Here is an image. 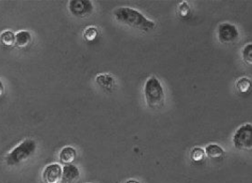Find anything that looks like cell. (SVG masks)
Masks as SVG:
<instances>
[{"label":"cell","instance_id":"cell-18","mask_svg":"<svg viewBox=\"0 0 252 183\" xmlns=\"http://www.w3.org/2000/svg\"><path fill=\"white\" fill-rule=\"evenodd\" d=\"M242 58L246 64H252V44L249 43L242 50Z\"/></svg>","mask_w":252,"mask_h":183},{"label":"cell","instance_id":"cell-7","mask_svg":"<svg viewBox=\"0 0 252 183\" xmlns=\"http://www.w3.org/2000/svg\"><path fill=\"white\" fill-rule=\"evenodd\" d=\"M63 167L61 164H51L43 170L42 180L45 183H62Z\"/></svg>","mask_w":252,"mask_h":183},{"label":"cell","instance_id":"cell-19","mask_svg":"<svg viewBox=\"0 0 252 183\" xmlns=\"http://www.w3.org/2000/svg\"><path fill=\"white\" fill-rule=\"evenodd\" d=\"M4 92H5V87L2 80L0 79V98L4 95Z\"/></svg>","mask_w":252,"mask_h":183},{"label":"cell","instance_id":"cell-15","mask_svg":"<svg viewBox=\"0 0 252 183\" xmlns=\"http://www.w3.org/2000/svg\"><path fill=\"white\" fill-rule=\"evenodd\" d=\"M98 37V30L96 26H90L85 29L83 38L87 42H94Z\"/></svg>","mask_w":252,"mask_h":183},{"label":"cell","instance_id":"cell-16","mask_svg":"<svg viewBox=\"0 0 252 183\" xmlns=\"http://www.w3.org/2000/svg\"><path fill=\"white\" fill-rule=\"evenodd\" d=\"M190 157H191V161L194 163H202L206 157V155H205L204 149L197 147V148L191 149Z\"/></svg>","mask_w":252,"mask_h":183},{"label":"cell","instance_id":"cell-17","mask_svg":"<svg viewBox=\"0 0 252 183\" xmlns=\"http://www.w3.org/2000/svg\"><path fill=\"white\" fill-rule=\"evenodd\" d=\"M177 14L181 18L186 19L191 14V7L187 1H181L177 7Z\"/></svg>","mask_w":252,"mask_h":183},{"label":"cell","instance_id":"cell-12","mask_svg":"<svg viewBox=\"0 0 252 183\" xmlns=\"http://www.w3.org/2000/svg\"><path fill=\"white\" fill-rule=\"evenodd\" d=\"M205 155L211 159H218L225 156V151L220 146L217 144H209L204 148Z\"/></svg>","mask_w":252,"mask_h":183},{"label":"cell","instance_id":"cell-5","mask_svg":"<svg viewBox=\"0 0 252 183\" xmlns=\"http://www.w3.org/2000/svg\"><path fill=\"white\" fill-rule=\"evenodd\" d=\"M217 36L221 44H232L239 39V29L232 23H220L217 28Z\"/></svg>","mask_w":252,"mask_h":183},{"label":"cell","instance_id":"cell-3","mask_svg":"<svg viewBox=\"0 0 252 183\" xmlns=\"http://www.w3.org/2000/svg\"><path fill=\"white\" fill-rule=\"evenodd\" d=\"M36 141L32 139H25L6 155L5 162L9 166H16L28 160L35 154Z\"/></svg>","mask_w":252,"mask_h":183},{"label":"cell","instance_id":"cell-9","mask_svg":"<svg viewBox=\"0 0 252 183\" xmlns=\"http://www.w3.org/2000/svg\"><path fill=\"white\" fill-rule=\"evenodd\" d=\"M95 81L98 86L106 91H111L116 86V78L110 74H98Z\"/></svg>","mask_w":252,"mask_h":183},{"label":"cell","instance_id":"cell-14","mask_svg":"<svg viewBox=\"0 0 252 183\" xmlns=\"http://www.w3.org/2000/svg\"><path fill=\"white\" fill-rule=\"evenodd\" d=\"M236 89L240 94H248L252 90V79L247 77H241L237 80Z\"/></svg>","mask_w":252,"mask_h":183},{"label":"cell","instance_id":"cell-2","mask_svg":"<svg viewBox=\"0 0 252 183\" xmlns=\"http://www.w3.org/2000/svg\"><path fill=\"white\" fill-rule=\"evenodd\" d=\"M146 105L152 109H159L164 105L165 92L158 78L152 76L146 80L144 87Z\"/></svg>","mask_w":252,"mask_h":183},{"label":"cell","instance_id":"cell-8","mask_svg":"<svg viewBox=\"0 0 252 183\" xmlns=\"http://www.w3.org/2000/svg\"><path fill=\"white\" fill-rule=\"evenodd\" d=\"M81 177V171L74 164H67L63 167L62 183H75Z\"/></svg>","mask_w":252,"mask_h":183},{"label":"cell","instance_id":"cell-13","mask_svg":"<svg viewBox=\"0 0 252 183\" xmlns=\"http://www.w3.org/2000/svg\"><path fill=\"white\" fill-rule=\"evenodd\" d=\"M0 45L11 48L16 46V33L11 30H5L0 33Z\"/></svg>","mask_w":252,"mask_h":183},{"label":"cell","instance_id":"cell-1","mask_svg":"<svg viewBox=\"0 0 252 183\" xmlns=\"http://www.w3.org/2000/svg\"><path fill=\"white\" fill-rule=\"evenodd\" d=\"M117 22L142 32H150L156 28V23L144 16L140 11L130 7H120L114 10Z\"/></svg>","mask_w":252,"mask_h":183},{"label":"cell","instance_id":"cell-20","mask_svg":"<svg viewBox=\"0 0 252 183\" xmlns=\"http://www.w3.org/2000/svg\"><path fill=\"white\" fill-rule=\"evenodd\" d=\"M126 183H139V182H137V181L134 180H129L126 182Z\"/></svg>","mask_w":252,"mask_h":183},{"label":"cell","instance_id":"cell-6","mask_svg":"<svg viewBox=\"0 0 252 183\" xmlns=\"http://www.w3.org/2000/svg\"><path fill=\"white\" fill-rule=\"evenodd\" d=\"M68 9L73 16L76 17H87L94 11V3L90 0H70Z\"/></svg>","mask_w":252,"mask_h":183},{"label":"cell","instance_id":"cell-4","mask_svg":"<svg viewBox=\"0 0 252 183\" xmlns=\"http://www.w3.org/2000/svg\"><path fill=\"white\" fill-rule=\"evenodd\" d=\"M234 148L239 151H251L252 149V125L246 123L237 129L233 136Z\"/></svg>","mask_w":252,"mask_h":183},{"label":"cell","instance_id":"cell-10","mask_svg":"<svg viewBox=\"0 0 252 183\" xmlns=\"http://www.w3.org/2000/svg\"><path fill=\"white\" fill-rule=\"evenodd\" d=\"M77 157V152L73 147H64L59 153V161L63 165L72 164Z\"/></svg>","mask_w":252,"mask_h":183},{"label":"cell","instance_id":"cell-11","mask_svg":"<svg viewBox=\"0 0 252 183\" xmlns=\"http://www.w3.org/2000/svg\"><path fill=\"white\" fill-rule=\"evenodd\" d=\"M32 34L29 31L22 30L16 33V46L17 48L25 49L32 43Z\"/></svg>","mask_w":252,"mask_h":183}]
</instances>
